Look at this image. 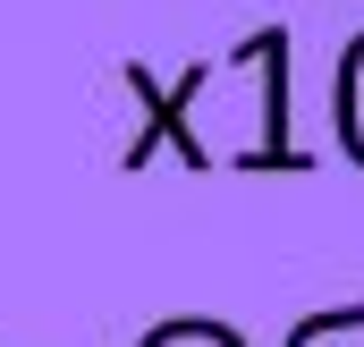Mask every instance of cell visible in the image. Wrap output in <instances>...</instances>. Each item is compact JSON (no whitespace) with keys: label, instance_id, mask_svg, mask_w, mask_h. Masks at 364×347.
<instances>
[{"label":"cell","instance_id":"cell-1","mask_svg":"<svg viewBox=\"0 0 364 347\" xmlns=\"http://www.w3.org/2000/svg\"><path fill=\"white\" fill-rule=\"evenodd\" d=\"M348 144L364 153V43H356V60H348Z\"/></svg>","mask_w":364,"mask_h":347}]
</instances>
